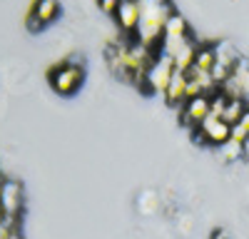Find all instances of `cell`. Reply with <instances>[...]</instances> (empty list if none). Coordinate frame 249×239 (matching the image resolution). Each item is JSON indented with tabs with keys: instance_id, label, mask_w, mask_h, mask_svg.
<instances>
[{
	"instance_id": "obj_1",
	"label": "cell",
	"mask_w": 249,
	"mask_h": 239,
	"mask_svg": "<svg viewBox=\"0 0 249 239\" xmlns=\"http://www.w3.org/2000/svg\"><path fill=\"white\" fill-rule=\"evenodd\" d=\"M172 72H175V60H172L170 55L162 52V57H157L155 63L150 65V70H147V85H150V90H155V92H167V85H170Z\"/></svg>"
},
{
	"instance_id": "obj_2",
	"label": "cell",
	"mask_w": 249,
	"mask_h": 239,
	"mask_svg": "<svg viewBox=\"0 0 249 239\" xmlns=\"http://www.w3.org/2000/svg\"><path fill=\"white\" fill-rule=\"evenodd\" d=\"M210 102H212V97H204V95L187 100L184 107H182V122H184L187 127L197 130L204 120L210 117Z\"/></svg>"
},
{
	"instance_id": "obj_3",
	"label": "cell",
	"mask_w": 249,
	"mask_h": 239,
	"mask_svg": "<svg viewBox=\"0 0 249 239\" xmlns=\"http://www.w3.org/2000/svg\"><path fill=\"white\" fill-rule=\"evenodd\" d=\"M195 132H202V135L207 137V142H212V145H219V147H222L224 142H230V137H232V125H227L224 120L210 115Z\"/></svg>"
},
{
	"instance_id": "obj_4",
	"label": "cell",
	"mask_w": 249,
	"mask_h": 239,
	"mask_svg": "<svg viewBox=\"0 0 249 239\" xmlns=\"http://www.w3.org/2000/svg\"><path fill=\"white\" fill-rule=\"evenodd\" d=\"M0 205H3L8 217H18L20 207H23V187L15 179H5L3 192H0Z\"/></svg>"
},
{
	"instance_id": "obj_5",
	"label": "cell",
	"mask_w": 249,
	"mask_h": 239,
	"mask_svg": "<svg viewBox=\"0 0 249 239\" xmlns=\"http://www.w3.org/2000/svg\"><path fill=\"white\" fill-rule=\"evenodd\" d=\"M53 87L57 90V92H72L77 85H80V80H82V72L77 70V68H72V65H62V68H57L55 72H53Z\"/></svg>"
},
{
	"instance_id": "obj_6",
	"label": "cell",
	"mask_w": 249,
	"mask_h": 239,
	"mask_svg": "<svg viewBox=\"0 0 249 239\" xmlns=\"http://www.w3.org/2000/svg\"><path fill=\"white\" fill-rule=\"evenodd\" d=\"M115 15H117L120 25H122L124 30H135L137 23H140V5L135 3V0H122Z\"/></svg>"
},
{
	"instance_id": "obj_7",
	"label": "cell",
	"mask_w": 249,
	"mask_h": 239,
	"mask_svg": "<svg viewBox=\"0 0 249 239\" xmlns=\"http://www.w3.org/2000/svg\"><path fill=\"white\" fill-rule=\"evenodd\" d=\"M187 85H190V77H187V72H182V70L175 68V72H172V77H170V85H167V92H164L170 102H179V100H184ZM184 102H187V100H184Z\"/></svg>"
},
{
	"instance_id": "obj_8",
	"label": "cell",
	"mask_w": 249,
	"mask_h": 239,
	"mask_svg": "<svg viewBox=\"0 0 249 239\" xmlns=\"http://www.w3.org/2000/svg\"><path fill=\"white\" fill-rule=\"evenodd\" d=\"M214 52H217V65H224V68L234 70V65L239 63V52L234 50L232 43H227V40H222V43L214 45Z\"/></svg>"
},
{
	"instance_id": "obj_9",
	"label": "cell",
	"mask_w": 249,
	"mask_h": 239,
	"mask_svg": "<svg viewBox=\"0 0 249 239\" xmlns=\"http://www.w3.org/2000/svg\"><path fill=\"white\" fill-rule=\"evenodd\" d=\"M217 63V52H214V45H199L197 50V57H195V68L202 70V72H210Z\"/></svg>"
},
{
	"instance_id": "obj_10",
	"label": "cell",
	"mask_w": 249,
	"mask_h": 239,
	"mask_svg": "<svg viewBox=\"0 0 249 239\" xmlns=\"http://www.w3.org/2000/svg\"><path fill=\"white\" fill-rule=\"evenodd\" d=\"M244 112H247V105H244V100L242 97H234V100H230V105H227V110H224V115H222V120L227 125H237L239 120L244 117Z\"/></svg>"
},
{
	"instance_id": "obj_11",
	"label": "cell",
	"mask_w": 249,
	"mask_h": 239,
	"mask_svg": "<svg viewBox=\"0 0 249 239\" xmlns=\"http://www.w3.org/2000/svg\"><path fill=\"white\" fill-rule=\"evenodd\" d=\"M55 13H57V3H55V0H37L33 17H37L40 25H43V23H48V20L55 17Z\"/></svg>"
},
{
	"instance_id": "obj_12",
	"label": "cell",
	"mask_w": 249,
	"mask_h": 239,
	"mask_svg": "<svg viewBox=\"0 0 249 239\" xmlns=\"http://www.w3.org/2000/svg\"><path fill=\"white\" fill-rule=\"evenodd\" d=\"M187 35V23H184V17H179L177 13L164 23V35L162 37H182Z\"/></svg>"
},
{
	"instance_id": "obj_13",
	"label": "cell",
	"mask_w": 249,
	"mask_h": 239,
	"mask_svg": "<svg viewBox=\"0 0 249 239\" xmlns=\"http://www.w3.org/2000/svg\"><path fill=\"white\" fill-rule=\"evenodd\" d=\"M247 137H249V110L244 112V117L239 120V122L232 127V142H239V145H244L247 142Z\"/></svg>"
},
{
	"instance_id": "obj_14",
	"label": "cell",
	"mask_w": 249,
	"mask_h": 239,
	"mask_svg": "<svg viewBox=\"0 0 249 239\" xmlns=\"http://www.w3.org/2000/svg\"><path fill=\"white\" fill-rule=\"evenodd\" d=\"M219 150H222V157L227 159V162H232V159H237V157H242V154H244V145L232 142V139H230V142H224Z\"/></svg>"
},
{
	"instance_id": "obj_15",
	"label": "cell",
	"mask_w": 249,
	"mask_h": 239,
	"mask_svg": "<svg viewBox=\"0 0 249 239\" xmlns=\"http://www.w3.org/2000/svg\"><path fill=\"white\" fill-rule=\"evenodd\" d=\"M97 3H100V8L105 10V13H117L122 0H97Z\"/></svg>"
},
{
	"instance_id": "obj_16",
	"label": "cell",
	"mask_w": 249,
	"mask_h": 239,
	"mask_svg": "<svg viewBox=\"0 0 249 239\" xmlns=\"http://www.w3.org/2000/svg\"><path fill=\"white\" fill-rule=\"evenodd\" d=\"M214 239H227V232H214Z\"/></svg>"
},
{
	"instance_id": "obj_17",
	"label": "cell",
	"mask_w": 249,
	"mask_h": 239,
	"mask_svg": "<svg viewBox=\"0 0 249 239\" xmlns=\"http://www.w3.org/2000/svg\"><path fill=\"white\" fill-rule=\"evenodd\" d=\"M3 219H5V209H3V205H0V224H3Z\"/></svg>"
}]
</instances>
